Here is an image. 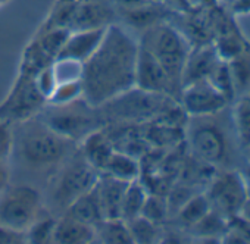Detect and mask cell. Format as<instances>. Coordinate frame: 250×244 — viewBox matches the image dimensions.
Listing matches in <instances>:
<instances>
[{
    "label": "cell",
    "instance_id": "6da1fadb",
    "mask_svg": "<svg viewBox=\"0 0 250 244\" xmlns=\"http://www.w3.org/2000/svg\"><path fill=\"white\" fill-rule=\"evenodd\" d=\"M139 41L118 24L107 25L96 52L81 66V97L99 107L136 87Z\"/></svg>",
    "mask_w": 250,
    "mask_h": 244
},
{
    "label": "cell",
    "instance_id": "7a4b0ae2",
    "mask_svg": "<svg viewBox=\"0 0 250 244\" xmlns=\"http://www.w3.org/2000/svg\"><path fill=\"white\" fill-rule=\"evenodd\" d=\"M75 142L61 136L42 118L20 122L14 133V149L18 161L31 171H47L62 165L74 153Z\"/></svg>",
    "mask_w": 250,
    "mask_h": 244
},
{
    "label": "cell",
    "instance_id": "3957f363",
    "mask_svg": "<svg viewBox=\"0 0 250 244\" xmlns=\"http://www.w3.org/2000/svg\"><path fill=\"white\" fill-rule=\"evenodd\" d=\"M178 100L169 94L152 93L133 87L97 107L104 127L143 125L155 121Z\"/></svg>",
    "mask_w": 250,
    "mask_h": 244
},
{
    "label": "cell",
    "instance_id": "277c9868",
    "mask_svg": "<svg viewBox=\"0 0 250 244\" xmlns=\"http://www.w3.org/2000/svg\"><path fill=\"white\" fill-rule=\"evenodd\" d=\"M139 43L156 58L180 93L183 69L191 49L184 34L177 27L162 21L145 30Z\"/></svg>",
    "mask_w": 250,
    "mask_h": 244
},
{
    "label": "cell",
    "instance_id": "5b68a950",
    "mask_svg": "<svg viewBox=\"0 0 250 244\" xmlns=\"http://www.w3.org/2000/svg\"><path fill=\"white\" fill-rule=\"evenodd\" d=\"M99 177L100 172L93 168L81 153L69 156L52 180V204L56 210L63 213L80 196L96 185Z\"/></svg>",
    "mask_w": 250,
    "mask_h": 244
},
{
    "label": "cell",
    "instance_id": "8992f818",
    "mask_svg": "<svg viewBox=\"0 0 250 244\" xmlns=\"http://www.w3.org/2000/svg\"><path fill=\"white\" fill-rule=\"evenodd\" d=\"M42 119L56 133L72 142L83 140L90 133L104 127L97 107L85 103L83 97L63 104H53V110H47Z\"/></svg>",
    "mask_w": 250,
    "mask_h": 244
},
{
    "label": "cell",
    "instance_id": "52a82bcc",
    "mask_svg": "<svg viewBox=\"0 0 250 244\" xmlns=\"http://www.w3.org/2000/svg\"><path fill=\"white\" fill-rule=\"evenodd\" d=\"M46 102L47 96L39 84L37 74L22 69L11 93L0 103V121L20 124L34 118Z\"/></svg>",
    "mask_w": 250,
    "mask_h": 244
},
{
    "label": "cell",
    "instance_id": "ba28073f",
    "mask_svg": "<svg viewBox=\"0 0 250 244\" xmlns=\"http://www.w3.org/2000/svg\"><path fill=\"white\" fill-rule=\"evenodd\" d=\"M193 119H196V124H190L186 130L191 155L213 168L222 166L229 153L225 131L213 122V116Z\"/></svg>",
    "mask_w": 250,
    "mask_h": 244
},
{
    "label": "cell",
    "instance_id": "9c48e42d",
    "mask_svg": "<svg viewBox=\"0 0 250 244\" xmlns=\"http://www.w3.org/2000/svg\"><path fill=\"white\" fill-rule=\"evenodd\" d=\"M42 213V194L31 185H15L0 193V224L27 231Z\"/></svg>",
    "mask_w": 250,
    "mask_h": 244
},
{
    "label": "cell",
    "instance_id": "30bf717a",
    "mask_svg": "<svg viewBox=\"0 0 250 244\" xmlns=\"http://www.w3.org/2000/svg\"><path fill=\"white\" fill-rule=\"evenodd\" d=\"M208 184L206 196L212 209L227 219L237 216L249 199L241 171L222 169L215 172Z\"/></svg>",
    "mask_w": 250,
    "mask_h": 244
},
{
    "label": "cell",
    "instance_id": "8fae6325",
    "mask_svg": "<svg viewBox=\"0 0 250 244\" xmlns=\"http://www.w3.org/2000/svg\"><path fill=\"white\" fill-rule=\"evenodd\" d=\"M178 102L188 118L216 116L229 103V100L208 80L196 81L183 87Z\"/></svg>",
    "mask_w": 250,
    "mask_h": 244
},
{
    "label": "cell",
    "instance_id": "7c38bea8",
    "mask_svg": "<svg viewBox=\"0 0 250 244\" xmlns=\"http://www.w3.org/2000/svg\"><path fill=\"white\" fill-rule=\"evenodd\" d=\"M136 87L152 93L169 94L177 100L180 96L178 90L174 87L172 81L169 80L167 71L156 61V58L140 43L137 52V63H136Z\"/></svg>",
    "mask_w": 250,
    "mask_h": 244
},
{
    "label": "cell",
    "instance_id": "4fadbf2b",
    "mask_svg": "<svg viewBox=\"0 0 250 244\" xmlns=\"http://www.w3.org/2000/svg\"><path fill=\"white\" fill-rule=\"evenodd\" d=\"M116 9L110 0H85L75 2L68 28L71 31L103 28L113 24Z\"/></svg>",
    "mask_w": 250,
    "mask_h": 244
},
{
    "label": "cell",
    "instance_id": "5bb4252c",
    "mask_svg": "<svg viewBox=\"0 0 250 244\" xmlns=\"http://www.w3.org/2000/svg\"><path fill=\"white\" fill-rule=\"evenodd\" d=\"M107 27L94 28V30H83V31H72L65 41L63 47L58 53L55 62L61 61H72L78 63H84L99 47L104 31Z\"/></svg>",
    "mask_w": 250,
    "mask_h": 244
},
{
    "label": "cell",
    "instance_id": "9a60e30c",
    "mask_svg": "<svg viewBox=\"0 0 250 244\" xmlns=\"http://www.w3.org/2000/svg\"><path fill=\"white\" fill-rule=\"evenodd\" d=\"M219 62L221 59L218 58L212 43L191 47L183 69L181 88L196 81L208 80Z\"/></svg>",
    "mask_w": 250,
    "mask_h": 244
},
{
    "label": "cell",
    "instance_id": "2e32d148",
    "mask_svg": "<svg viewBox=\"0 0 250 244\" xmlns=\"http://www.w3.org/2000/svg\"><path fill=\"white\" fill-rule=\"evenodd\" d=\"M128 184H130L128 181H122L110 175L100 174L96 187H97L104 219L121 218L122 202H124V196H125V191H127Z\"/></svg>",
    "mask_w": 250,
    "mask_h": 244
},
{
    "label": "cell",
    "instance_id": "e0dca14e",
    "mask_svg": "<svg viewBox=\"0 0 250 244\" xmlns=\"http://www.w3.org/2000/svg\"><path fill=\"white\" fill-rule=\"evenodd\" d=\"M113 152H115V147H113L104 127L90 133L85 139L81 140V152L80 153L100 174L104 169V166Z\"/></svg>",
    "mask_w": 250,
    "mask_h": 244
},
{
    "label": "cell",
    "instance_id": "ac0fdd59",
    "mask_svg": "<svg viewBox=\"0 0 250 244\" xmlns=\"http://www.w3.org/2000/svg\"><path fill=\"white\" fill-rule=\"evenodd\" d=\"M53 243L56 244H88L94 243V226L74 219L62 213L56 219L53 231Z\"/></svg>",
    "mask_w": 250,
    "mask_h": 244
},
{
    "label": "cell",
    "instance_id": "d6986e66",
    "mask_svg": "<svg viewBox=\"0 0 250 244\" xmlns=\"http://www.w3.org/2000/svg\"><path fill=\"white\" fill-rule=\"evenodd\" d=\"M169 9L167 8V5L161 2V0H156V2L139 6L136 9L121 12L118 14V17H122L127 27H133L134 30H139L143 33L145 30L165 21Z\"/></svg>",
    "mask_w": 250,
    "mask_h": 244
},
{
    "label": "cell",
    "instance_id": "ffe728a7",
    "mask_svg": "<svg viewBox=\"0 0 250 244\" xmlns=\"http://www.w3.org/2000/svg\"><path fill=\"white\" fill-rule=\"evenodd\" d=\"M63 213L72 216L74 219H77L80 222L96 226L100 221L104 219L99 193H97V187L94 185L91 190H88L87 193L80 196Z\"/></svg>",
    "mask_w": 250,
    "mask_h": 244
},
{
    "label": "cell",
    "instance_id": "44dd1931",
    "mask_svg": "<svg viewBox=\"0 0 250 244\" xmlns=\"http://www.w3.org/2000/svg\"><path fill=\"white\" fill-rule=\"evenodd\" d=\"M227 226L228 219L215 209H210L197 224L188 229V234L191 238L200 240L202 243H221Z\"/></svg>",
    "mask_w": 250,
    "mask_h": 244
},
{
    "label": "cell",
    "instance_id": "7402d4cb",
    "mask_svg": "<svg viewBox=\"0 0 250 244\" xmlns=\"http://www.w3.org/2000/svg\"><path fill=\"white\" fill-rule=\"evenodd\" d=\"M94 241L103 244H134L128 224L121 218L100 221L94 226Z\"/></svg>",
    "mask_w": 250,
    "mask_h": 244
},
{
    "label": "cell",
    "instance_id": "603a6c76",
    "mask_svg": "<svg viewBox=\"0 0 250 244\" xmlns=\"http://www.w3.org/2000/svg\"><path fill=\"white\" fill-rule=\"evenodd\" d=\"M102 174L110 175V177L122 180V181H128V183L136 181L142 175L140 161L127 153L115 150L112 153V156L109 158Z\"/></svg>",
    "mask_w": 250,
    "mask_h": 244
},
{
    "label": "cell",
    "instance_id": "cb8c5ba5",
    "mask_svg": "<svg viewBox=\"0 0 250 244\" xmlns=\"http://www.w3.org/2000/svg\"><path fill=\"white\" fill-rule=\"evenodd\" d=\"M212 209L206 193H197L190 197L177 212L175 221L178 228L188 231L194 224H197L209 210Z\"/></svg>",
    "mask_w": 250,
    "mask_h": 244
},
{
    "label": "cell",
    "instance_id": "d4e9b609",
    "mask_svg": "<svg viewBox=\"0 0 250 244\" xmlns=\"http://www.w3.org/2000/svg\"><path fill=\"white\" fill-rule=\"evenodd\" d=\"M147 188L142 183V180L131 181L127 187L122 202V209H121V219L128 222L134 218H137L142 213V209L145 206V202L147 199Z\"/></svg>",
    "mask_w": 250,
    "mask_h": 244
},
{
    "label": "cell",
    "instance_id": "484cf974",
    "mask_svg": "<svg viewBox=\"0 0 250 244\" xmlns=\"http://www.w3.org/2000/svg\"><path fill=\"white\" fill-rule=\"evenodd\" d=\"M232 118L238 144L244 150L250 144V93L238 97L234 106Z\"/></svg>",
    "mask_w": 250,
    "mask_h": 244
},
{
    "label": "cell",
    "instance_id": "4316f807",
    "mask_svg": "<svg viewBox=\"0 0 250 244\" xmlns=\"http://www.w3.org/2000/svg\"><path fill=\"white\" fill-rule=\"evenodd\" d=\"M235 96L250 93V44L232 61L228 62Z\"/></svg>",
    "mask_w": 250,
    "mask_h": 244
},
{
    "label": "cell",
    "instance_id": "83f0119b",
    "mask_svg": "<svg viewBox=\"0 0 250 244\" xmlns=\"http://www.w3.org/2000/svg\"><path fill=\"white\" fill-rule=\"evenodd\" d=\"M212 44L215 47L218 58L224 62H229L234 58H237L250 43L247 41V39L244 37V34L241 31H237L232 34H227V36L213 39Z\"/></svg>",
    "mask_w": 250,
    "mask_h": 244
},
{
    "label": "cell",
    "instance_id": "f1b7e54d",
    "mask_svg": "<svg viewBox=\"0 0 250 244\" xmlns=\"http://www.w3.org/2000/svg\"><path fill=\"white\" fill-rule=\"evenodd\" d=\"M133 241L139 243V244H152V243H158L161 241V235H162V228L159 224H155L152 221H149L147 218L139 215L137 218L131 219L127 222Z\"/></svg>",
    "mask_w": 250,
    "mask_h": 244
},
{
    "label": "cell",
    "instance_id": "f546056e",
    "mask_svg": "<svg viewBox=\"0 0 250 244\" xmlns=\"http://www.w3.org/2000/svg\"><path fill=\"white\" fill-rule=\"evenodd\" d=\"M56 225V218L47 215L44 218H37V221L25 231L27 243L33 244H49L53 243V231Z\"/></svg>",
    "mask_w": 250,
    "mask_h": 244
},
{
    "label": "cell",
    "instance_id": "4dcf8cb0",
    "mask_svg": "<svg viewBox=\"0 0 250 244\" xmlns=\"http://www.w3.org/2000/svg\"><path fill=\"white\" fill-rule=\"evenodd\" d=\"M140 215L145 216V218H147L149 221H152L155 224L162 225L168 219V216H169L167 196L149 193Z\"/></svg>",
    "mask_w": 250,
    "mask_h": 244
},
{
    "label": "cell",
    "instance_id": "1f68e13d",
    "mask_svg": "<svg viewBox=\"0 0 250 244\" xmlns=\"http://www.w3.org/2000/svg\"><path fill=\"white\" fill-rule=\"evenodd\" d=\"M208 81L216 88L219 90L229 102L235 97V90H234V84H232V77L229 72V66L228 62L221 61L216 68L213 69V72L210 74V77L208 78Z\"/></svg>",
    "mask_w": 250,
    "mask_h": 244
},
{
    "label": "cell",
    "instance_id": "d6a6232c",
    "mask_svg": "<svg viewBox=\"0 0 250 244\" xmlns=\"http://www.w3.org/2000/svg\"><path fill=\"white\" fill-rule=\"evenodd\" d=\"M14 149V130L12 124L0 121V159L8 161Z\"/></svg>",
    "mask_w": 250,
    "mask_h": 244
},
{
    "label": "cell",
    "instance_id": "836d02e7",
    "mask_svg": "<svg viewBox=\"0 0 250 244\" xmlns=\"http://www.w3.org/2000/svg\"><path fill=\"white\" fill-rule=\"evenodd\" d=\"M27 243L25 231H18L0 224V244H21Z\"/></svg>",
    "mask_w": 250,
    "mask_h": 244
},
{
    "label": "cell",
    "instance_id": "e575fe53",
    "mask_svg": "<svg viewBox=\"0 0 250 244\" xmlns=\"http://www.w3.org/2000/svg\"><path fill=\"white\" fill-rule=\"evenodd\" d=\"M110 2H112L113 8L116 9V14H121L125 11H131V9H136L139 6L156 2V0H110Z\"/></svg>",
    "mask_w": 250,
    "mask_h": 244
},
{
    "label": "cell",
    "instance_id": "d590c367",
    "mask_svg": "<svg viewBox=\"0 0 250 244\" xmlns=\"http://www.w3.org/2000/svg\"><path fill=\"white\" fill-rule=\"evenodd\" d=\"M229 12L235 18L250 15V0H229Z\"/></svg>",
    "mask_w": 250,
    "mask_h": 244
},
{
    "label": "cell",
    "instance_id": "8d00e7d4",
    "mask_svg": "<svg viewBox=\"0 0 250 244\" xmlns=\"http://www.w3.org/2000/svg\"><path fill=\"white\" fill-rule=\"evenodd\" d=\"M9 183V168H8V161L0 159V193H2Z\"/></svg>",
    "mask_w": 250,
    "mask_h": 244
},
{
    "label": "cell",
    "instance_id": "74e56055",
    "mask_svg": "<svg viewBox=\"0 0 250 244\" xmlns=\"http://www.w3.org/2000/svg\"><path fill=\"white\" fill-rule=\"evenodd\" d=\"M241 175H243V180H244V184H246V188H247V194H249V199H250V162H247V165L241 171Z\"/></svg>",
    "mask_w": 250,
    "mask_h": 244
},
{
    "label": "cell",
    "instance_id": "f35d334b",
    "mask_svg": "<svg viewBox=\"0 0 250 244\" xmlns=\"http://www.w3.org/2000/svg\"><path fill=\"white\" fill-rule=\"evenodd\" d=\"M238 215L250 225V199H247V202L244 203V206L241 207V210H240Z\"/></svg>",
    "mask_w": 250,
    "mask_h": 244
},
{
    "label": "cell",
    "instance_id": "ab89813d",
    "mask_svg": "<svg viewBox=\"0 0 250 244\" xmlns=\"http://www.w3.org/2000/svg\"><path fill=\"white\" fill-rule=\"evenodd\" d=\"M243 152H244V153H246V156H247V162H250V144H249Z\"/></svg>",
    "mask_w": 250,
    "mask_h": 244
},
{
    "label": "cell",
    "instance_id": "60d3db41",
    "mask_svg": "<svg viewBox=\"0 0 250 244\" xmlns=\"http://www.w3.org/2000/svg\"><path fill=\"white\" fill-rule=\"evenodd\" d=\"M161 2H162V0H161Z\"/></svg>",
    "mask_w": 250,
    "mask_h": 244
}]
</instances>
